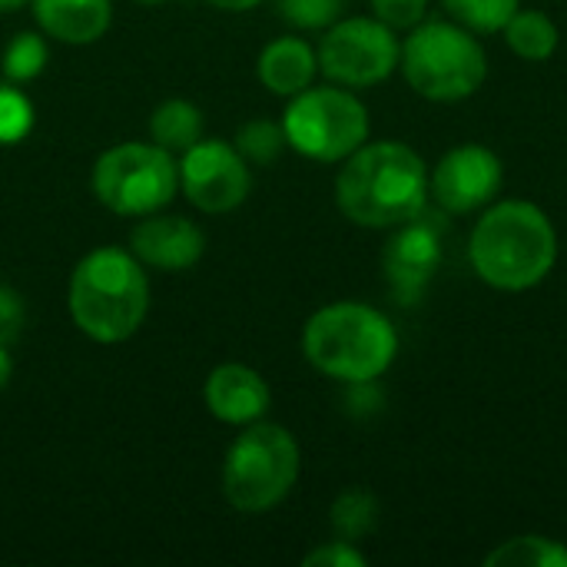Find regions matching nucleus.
<instances>
[{
	"mask_svg": "<svg viewBox=\"0 0 567 567\" xmlns=\"http://www.w3.org/2000/svg\"><path fill=\"white\" fill-rule=\"evenodd\" d=\"M272 3L276 13L296 30H326L346 10V0H272Z\"/></svg>",
	"mask_w": 567,
	"mask_h": 567,
	"instance_id": "obj_25",
	"label": "nucleus"
},
{
	"mask_svg": "<svg viewBox=\"0 0 567 567\" xmlns=\"http://www.w3.org/2000/svg\"><path fill=\"white\" fill-rule=\"evenodd\" d=\"M399 70L419 96L432 103H458L482 90L488 53L468 27L455 20H422L402 40Z\"/></svg>",
	"mask_w": 567,
	"mask_h": 567,
	"instance_id": "obj_6",
	"label": "nucleus"
},
{
	"mask_svg": "<svg viewBox=\"0 0 567 567\" xmlns=\"http://www.w3.org/2000/svg\"><path fill=\"white\" fill-rule=\"evenodd\" d=\"M256 76L272 96H296L319 76V53L306 37H276L256 56Z\"/></svg>",
	"mask_w": 567,
	"mask_h": 567,
	"instance_id": "obj_16",
	"label": "nucleus"
},
{
	"mask_svg": "<svg viewBox=\"0 0 567 567\" xmlns=\"http://www.w3.org/2000/svg\"><path fill=\"white\" fill-rule=\"evenodd\" d=\"M302 472L296 435L276 422H252L239 429L223 458V498L239 515H266L279 508Z\"/></svg>",
	"mask_w": 567,
	"mask_h": 567,
	"instance_id": "obj_5",
	"label": "nucleus"
},
{
	"mask_svg": "<svg viewBox=\"0 0 567 567\" xmlns=\"http://www.w3.org/2000/svg\"><path fill=\"white\" fill-rule=\"evenodd\" d=\"M179 159V193L206 216H226L239 209L252 193V169L236 143L203 136Z\"/></svg>",
	"mask_w": 567,
	"mask_h": 567,
	"instance_id": "obj_10",
	"label": "nucleus"
},
{
	"mask_svg": "<svg viewBox=\"0 0 567 567\" xmlns=\"http://www.w3.org/2000/svg\"><path fill=\"white\" fill-rule=\"evenodd\" d=\"M50 60V37L40 30H20L7 40L3 53H0V73L10 83H33Z\"/></svg>",
	"mask_w": 567,
	"mask_h": 567,
	"instance_id": "obj_20",
	"label": "nucleus"
},
{
	"mask_svg": "<svg viewBox=\"0 0 567 567\" xmlns=\"http://www.w3.org/2000/svg\"><path fill=\"white\" fill-rule=\"evenodd\" d=\"M216 10H226V13H246L252 7H259L262 0H209Z\"/></svg>",
	"mask_w": 567,
	"mask_h": 567,
	"instance_id": "obj_30",
	"label": "nucleus"
},
{
	"mask_svg": "<svg viewBox=\"0 0 567 567\" xmlns=\"http://www.w3.org/2000/svg\"><path fill=\"white\" fill-rule=\"evenodd\" d=\"M302 355L326 379L346 385L375 382L399 359V332L382 309L342 299L306 319Z\"/></svg>",
	"mask_w": 567,
	"mask_h": 567,
	"instance_id": "obj_4",
	"label": "nucleus"
},
{
	"mask_svg": "<svg viewBox=\"0 0 567 567\" xmlns=\"http://www.w3.org/2000/svg\"><path fill=\"white\" fill-rule=\"evenodd\" d=\"M442 7L455 23L468 27L472 33L492 37L505 30V23L515 17L522 0H442Z\"/></svg>",
	"mask_w": 567,
	"mask_h": 567,
	"instance_id": "obj_22",
	"label": "nucleus"
},
{
	"mask_svg": "<svg viewBox=\"0 0 567 567\" xmlns=\"http://www.w3.org/2000/svg\"><path fill=\"white\" fill-rule=\"evenodd\" d=\"M70 322L96 346L133 339L150 316L146 266L126 246H96L70 272Z\"/></svg>",
	"mask_w": 567,
	"mask_h": 567,
	"instance_id": "obj_3",
	"label": "nucleus"
},
{
	"mask_svg": "<svg viewBox=\"0 0 567 567\" xmlns=\"http://www.w3.org/2000/svg\"><path fill=\"white\" fill-rule=\"evenodd\" d=\"M23 326H27V302H23V296L0 282V342L3 346H17Z\"/></svg>",
	"mask_w": 567,
	"mask_h": 567,
	"instance_id": "obj_28",
	"label": "nucleus"
},
{
	"mask_svg": "<svg viewBox=\"0 0 567 567\" xmlns=\"http://www.w3.org/2000/svg\"><path fill=\"white\" fill-rule=\"evenodd\" d=\"M23 7H30V0H0V13H17Z\"/></svg>",
	"mask_w": 567,
	"mask_h": 567,
	"instance_id": "obj_31",
	"label": "nucleus"
},
{
	"mask_svg": "<svg viewBox=\"0 0 567 567\" xmlns=\"http://www.w3.org/2000/svg\"><path fill=\"white\" fill-rule=\"evenodd\" d=\"M203 405L206 412L233 429H246L259 419H266L272 405V389L252 365L243 362H223L216 365L203 382Z\"/></svg>",
	"mask_w": 567,
	"mask_h": 567,
	"instance_id": "obj_14",
	"label": "nucleus"
},
{
	"mask_svg": "<svg viewBox=\"0 0 567 567\" xmlns=\"http://www.w3.org/2000/svg\"><path fill=\"white\" fill-rule=\"evenodd\" d=\"M30 10L40 33L66 47H90L113 23V0H30Z\"/></svg>",
	"mask_w": 567,
	"mask_h": 567,
	"instance_id": "obj_15",
	"label": "nucleus"
},
{
	"mask_svg": "<svg viewBox=\"0 0 567 567\" xmlns=\"http://www.w3.org/2000/svg\"><path fill=\"white\" fill-rule=\"evenodd\" d=\"M33 130V100L20 83L0 80V146L27 140Z\"/></svg>",
	"mask_w": 567,
	"mask_h": 567,
	"instance_id": "obj_24",
	"label": "nucleus"
},
{
	"mask_svg": "<svg viewBox=\"0 0 567 567\" xmlns=\"http://www.w3.org/2000/svg\"><path fill=\"white\" fill-rule=\"evenodd\" d=\"M475 276L498 292H528L542 286L558 262V233L551 216L532 199L488 203L468 236Z\"/></svg>",
	"mask_w": 567,
	"mask_h": 567,
	"instance_id": "obj_2",
	"label": "nucleus"
},
{
	"mask_svg": "<svg viewBox=\"0 0 567 567\" xmlns=\"http://www.w3.org/2000/svg\"><path fill=\"white\" fill-rule=\"evenodd\" d=\"M505 183L502 156L482 143L452 146L429 169V199L449 216H468L495 203Z\"/></svg>",
	"mask_w": 567,
	"mask_h": 567,
	"instance_id": "obj_11",
	"label": "nucleus"
},
{
	"mask_svg": "<svg viewBox=\"0 0 567 567\" xmlns=\"http://www.w3.org/2000/svg\"><path fill=\"white\" fill-rule=\"evenodd\" d=\"M10 379H13V346L0 342V392L10 385Z\"/></svg>",
	"mask_w": 567,
	"mask_h": 567,
	"instance_id": "obj_29",
	"label": "nucleus"
},
{
	"mask_svg": "<svg viewBox=\"0 0 567 567\" xmlns=\"http://www.w3.org/2000/svg\"><path fill=\"white\" fill-rule=\"evenodd\" d=\"M203 136H206V116L193 100L169 96L150 113V140L156 146L169 150L173 156L186 153Z\"/></svg>",
	"mask_w": 567,
	"mask_h": 567,
	"instance_id": "obj_17",
	"label": "nucleus"
},
{
	"mask_svg": "<svg viewBox=\"0 0 567 567\" xmlns=\"http://www.w3.org/2000/svg\"><path fill=\"white\" fill-rule=\"evenodd\" d=\"M90 189L113 216L140 219L179 196V159L153 140H126L96 156Z\"/></svg>",
	"mask_w": 567,
	"mask_h": 567,
	"instance_id": "obj_7",
	"label": "nucleus"
},
{
	"mask_svg": "<svg viewBox=\"0 0 567 567\" xmlns=\"http://www.w3.org/2000/svg\"><path fill=\"white\" fill-rule=\"evenodd\" d=\"M505 43L515 56L528 60V63H545L555 56L558 43H561V33H558V23L542 13V10H515V17L505 23Z\"/></svg>",
	"mask_w": 567,
	"mask_h": 567,
	"instance_id": "obj_18",
	"label": "nucleus"
},
{
	"mask_svg": "<svg viewBox=\"0 0 567 567\" xmlns=\"http://www.w3.org/2000/svg\"><path fill=\"white\" fill-rule=\"evenodd\" d=\"M336 206L362 229H395L425 213L429 166L402 140H365L336 173Z\"/></svg>",
	"mask_w": 567,
	"mask_h": 567,
	"instance_id": "obj_1",
	"label": "nucleus"
},
{
	"mask_svg": "<svg viewBox=\"0 0 567 567\" xmlns=\"http://www.w3.org/2000/svg\"><path fill=\"white\" fill-rule=\"evenodd\" d=\"M319 73L349 90L385 83L399 70L402 43L379 17H339L319 37Z\"/></svg>",
	"mask_w": 567,
	"mask_h": 567,
	"instance_id": "obj_9",
	"label": "nucleus"
},
{
	"mask_svg": "<svg viewBox=\"0 0 567 567\" xmlns=\"http://www.w3.org/2000/svg\"><path fill=\"white\" fill-rule=\"evenodd\" d=\"M485 567H567V545L545 535H518L492 548Z\"/></svg>",
	"mask_w": 567,
	"mask_h": 567,
	"instance_id": "obj_19",
	"label": "nucleus"
},
{
	"mask_svg": "<svg viewBox=\"0 0 567 567\" xmlns=\"http://www.w3.org/2000/svg\"><path fill=\"white\" fill-rule=\"evenodd\" d=\"M442 266V226L425 213L395 226L382 252V272L399 306H415Z\"/></svg>",
	"mask_w": 567,
	"mask_h": 567,
	"instance_id": "obj_12",
	"label": "nucleus"
},
{
	"mask_svg": "<svg viewBox=\"0 0 567 567\" xmlns=\"http://www.w3.org/2000/svg\"><path fill=\"white\" fill-rule=\"evenodd\" d=\"M126 249L146 266V269H159V272H183L193 269L203 252H206V233L186 219V216H173L166 209L140 216L130 229Z\"/></svg>",
	"mask_w": 567,
	"mask_h": 567,
	"instance_id": "obj_13",
	"label": "nucleus"
},
{
	"mask_svg": "<svg viewBox=\"0 0 567 567\" xmlns=\"http://www.w3.org/2000/svg\"><path fill=\"white\" fill-rule=\"evenodd\" d=\"M369 7L372 17H379L392 30H412L429 13V0H369Z\"/></svg>",
	"mask_w": 567,
	"mask_h": 567,
	"instance_id": "obj_26",
	"label": "nucleus"
},
{
	"mask_svg": "<svg viewBox=\"0 0 567 567\" xmlns=\"http://www.w3.org/2000/svg\"><path fill=\"white\" fill-rule=\"evenodd\" d=\"M286 146L316 163H342L372 133L369 106L339 83L306 86L282 110Z\"/></svg>",
	"mask_w": 567,
	"mask_h": 567,
	"instance_id": "obj_8",
	"label": "nucleus"
},
{
	"mask_svg": "<svg viewBox=\"0 0 567 567\" xmlns=\"http://www.w3.org/2000/svg\"><path fill=\"white\" fill-rule=\"evenodd\" d=\"M329 522H332V532L336 538H346V542H362L375 532L379 525V502L372 492L365 488H346L332 508H329Z\"/></svg>",
	"mask_w": 567,
	"mask_h": 567,
	"instance_id": "obj_21",
	"label": "nucleus"
},
{
	"mask_svg": "<svg viewBox=\"0 0 567 567\" xmlns=\"http://www.w3.org/2000/svg\"><path fill=\"white\" fill-rule=\"evenodd\" d=\"M140 3H163V0H140Z\"/></svg>",
	"mask_w": 567,
	"mask_h": 567,
	"instance_id": "obj_32",
	"label": "nucleus"
},
{
	"mask_svg": "<svg viewBox=\"0 0 567 567\" xmlns=\"http://www.w3.org/2000/svg\"><path fill=\"white\" fill-rule=\"evenodd\" d=\"M369 558L359 551L355 542H346V538H336V542H326L319 548H312L306 558H302V567H365Z\"/></svg>",
	"mask_w": 567,
	"mask_h": 567,
	"instance_id": "obj_27",
	"label": "nucleus"
},
{
	"mask_svg": "<svg viewBox=\"0 0 567 567\" xmlns=\"http://www.w3.org/2000/svg\"><path fill=\"white\" fill-rule=\"evenodd\" d=\"M236 150L246 156V163L252 166H266V163H272V159H279V153L286 150V133H282V123H276V120H266V116H259V120H249V123H243L239 130H236Z\"/></svg>",
	"mask_w": 567,
	"mask_h": 567,
	"instance_id": "obj_23",
	"label": "nucleus"
}]
</instances>
